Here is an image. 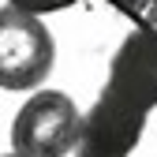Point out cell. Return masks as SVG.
<instances>
[{"instance_id":"obj_3","label":"cell","mask_w":157,"mask_h":157,"mask_svg":"<svg viewBox=\"0 0 157 157\" xmlns=\"http://www.w3.org/2000/svg\"><path fill=\"white\" fill-rule=\"evenodd\" d=\"M56 37L45 19L23 15L15 8H0V90L34 94L52 75Z\"/></svg>"},{"instance_id":"obj_1","label":"cell","mask_w":157,"mask_h":157,"mask_svg":"<svg viewBox=\"0 0 157 157\" xmlns=\"http://www.w3.org/2000/svg\"><path fill=\"white\" fill-rule=\"evenodd\" d=\"M157 105V37L131 34L112 60V78L90 116H82L78 157H127Z\"/></svg>"},{"instance_id":"obj_4","label":"cell","mask_w":157,"mask_h":157,"mask_svg":"<svg viewBox=\"0 0 157 157\" xmlns=\"http://www.w3.org/2000/svg\"><path fill=\"white\" fill-rule=\"evenodd\" d=\"M71 4H78V0H8V8L23 11V15H34V19H41L49 11H64Z\"/></svg>"},{"instance_id":"obj_5","label":"cell","mask_w":157,"mask_h":157,"mask_svg":"<svg viewBox=\"0 0 157 157\" xmlns=\"http://www.w3.org/2000/svg\"><path fill=\"white\" fill-rule=\"evenodd\" d=\"M0 157H15V153H0Z\"/></svg>"},{"instance_id":"obj_2","label":"cell","mask_w":157,"mask_h":157,"mask_svg":"<svg viewBox=\"0 0 157 157\" xmlns=\"http://www.w3.org/2000/svg\"><path fill=\"white\" fill-rule=\"evenodd\" d=\"M82 139V109L64 90H34L11 120L15 157H67Z\"/></svg>"}]
</instances>
